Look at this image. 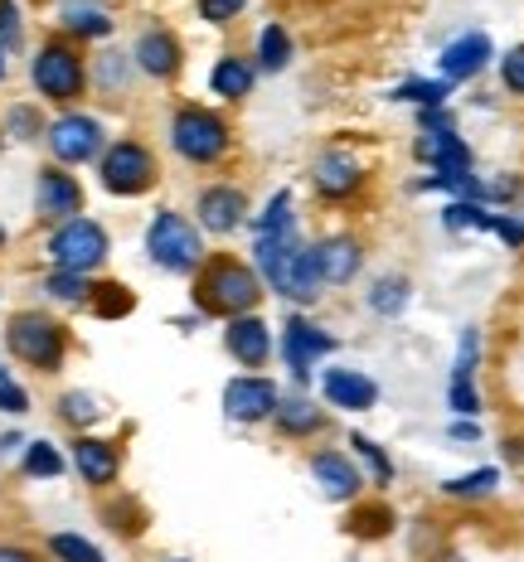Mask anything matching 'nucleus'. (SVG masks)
Returning <instances> with one entry per match:
<instances>
[{
  "label": "nucleus",
  "instance_id": "b1692460",
  "mask_svg": "<svg viewBox=\"0 0 524 562\" xmlns=\"http://www.w3.org/2000/svg\"><path fill=\"white\" fill-rule=\"evenodd\" d=\"M272 422L287 431V437H311V431H321L325 413L311 403V397H282V403H277V413H272Z\"/></svg>",
  "mask_w": 524,
  "mask_h": 562
},
{
  "label": "nucleus",
  "instance_id": "f3484780",
  "mask_svg": "<svg viewBox=\"0 0 524 562\" xmlns=\"http://www.w3.org/2000/svg\"><path fill=\"white\" fill-rule=\"evenodd\" d=\"M311 180H316V190L325 199H349L359 184H365V166H359L349 150L335 146V150H325L316 166H311Z\"/></svg>",
  "mask_w": 524,
  "mask_h": 562
},
{
  "label": "nucleus",
  "instance_id": "0eeeda50",
  "mask_svg": "<svg viewBox=\"0 0 524 562\" xmlns=\"http://www.w3.org/2000/svg\"><path fill=\"white\" fill-rule=\"evenodd\" d=\"M30 78H34V88H40V98H49V102H74V98H83V88H88V68L74 44H44V49L34 54Z\"/></svg>",
  "mask_w": 524,
  "mask_h": 562
},
{
  "label": "nucleus",
  "instance_id": "412c9836",
  "mask_svg": "<svg viewBox=\"0 0 524 562\" xmlns=\"http://www.w3.org/2000/svg\"><path fill=\"white\" fill-rule=\"evenodd\" d=\"M316 267H321V281H335V286H345V281H355V272L365 267V252H359V243L349 238V233H335V238L316 243Z\"/></svg>",
  "mask_w": 524,
  "mask_h": 562
},
{
  "label": "nucleus",
  "instance_id": "cd10ccee",
  "mask_svg": "<svg viewBox=\"0 0 524 562\" xmlns=\"http://www.w3.org/2000/svg\"><path fill=\"white\" fill-rule=\"evenodd\" d=\"M287 58H291L287 30H282V25H267V30H263V40H258V64H263V74H282Z\"/></svg>",
  "mask_w": 524,
  "mask_h": 562
},
{
  "label": "nucleus",
  "instance_id": "2eb2a0df",
  "mask_svg": "<svg viewBox=\"0 0 524 562\" xmlns=\"http://www.w3.org/2000/svg\"><path fill=\"white\" fill-rule=\"evenodd\" d=\"M491 34L471 30L461 34V40H451L447 49H442V83H466V78H476L486 64H491Z\"/></svg>",
  "mask_w": 524,
  "mask_h": 562
},
{
  "label": "nucleus",
  "instance_id": "a18cd8bd",
  "mask_svg": "<svg viewBox=\"0 0 524 562\" xmlns=\"http://www.w3.org/2000/svg\"><path fill=\"white\" fill-rule=\"evenodd\" d=\"M0 562H34L25 548H0Z\"/></svg>",
  "mask_w": 524,
  "mask_h": 562
},
{
  "label": "nucleus",
  "instance_id": "aec40b11",
  "mask_svg": "<svg viewBox=\"0 0 524 562\" xmlns=\"http://www.w3.org/2000/svg\"><path fill=\"white\" fill-rule=\"evenodd\" d=\"M243 214H248V199H243V190H233V184H209L200 194V224L209 233H219V238L238 228Z\"/></svg>",
  "mask_w": 524,
  "mask_h": 562
},
{
  "label": "nucleus",
  "instance_id": "473e14b6",
  "mask_svg": "<svg viewBox=\"0 0 524 562\" xmlns=\"http://www.w3.org/2000/svg\"><path fill=\"white\" fill-rule=\"evenodd\" d=\"M88 306L98 311L102 321H116V315H126V311H132V291H126V286H116V281H108V286H92Z\"/></svg>",
  "mask_w": 524,
  "mask_h": 562
},
{
  "label": "nucleus",
  "instance_id": "e433bc0d",
  "mask_svg": "<svg viewBox=\"0 0 524 562\" xmlns=\"http://www.w3.org/2000/svg\"><path fill=\"white\" fill-rule=\"evenodd\" d=\"M451 92V83H423V78H413V83H403L393 92V102H417V108H442V98Z\"/></svg>",
  "mask_w": 524,
  "mask_h": 562
},
{
  "label": "nucleus",
  "instance_id": "c756f323",
  "mask_svg": "<svg viewBox=\"0 0 524 562\" xmlns=\"http://www.w3.org/2000/svg\"><path fill=\"white\" fill-rule=\"evenodd\" d=\"M495 218H500V214H486V209L471 204V199H457V204H447L442 224H447V228H481V233H495Z\"/></svg>",
  "mask_w": 524,
  "mask_h": 562
},
{
  "label": "nucleus",
  "instance_id": "393cba45",
  "mask_svg": "<svg viewBox=\"0 0 524 562\" xmlns=\"http://www.w3.org/2000/svg\"><path fill=\"white\" fill-rule=\"evenodd\" d=\"M209 88L219 92V98H228V102H238V98H248V88H253V64H243V58H219L214 64V74H209Z\"/></svg>",
  "mask_w": 524,
  "mask_h": 562
},
{
  "label": "nucleus",
  "instance_id": "ea45409f",
  "mask_svg": "<svg viewBox=\"0 0 524 562\" xmlns=\"http://www.w3.org/2000/svg\"><path fill=\"white\" fill-rule=\"evenodd\" d=\"M389 524H393L389 509H365V514H355V519H349V533H355V538H383V533H389Z\"/></svg>",
  "mask_w": 524,
  "mask_h": 562
},
{
  "label": "nucleus",
  "instance_id": "a878e982",
  "mask_svg": "<svg viewBox=\"0 0 524 562\" xmlns=\"http://www.w3.org/2000/svg\"><path fill=\"white\" fill-rule=\"evenodd\" d=\"M408 301H413L408 277H379L375 286H369V311L375 315H403Z\"/></svg>",
  "mask_w": 524,
  "mask_h": 562
},
{
  "label": "nucleus",
  "instance_id": "bb28decb",
  "mask_svg": "<svg viewBox=\"0 0 524 562\" xmlns=\"http://www.w3.org/2000/svg\"><path fill=\"white\" fill-rule=\"evenodd\" d=\"M64 30L83 34V40H102V34L112 30V20H108V10H98V5H74V10H64Z\"/></svg>",
  "mask_w": 524,
  "mask_h": 562
},
{
  "label": "nucleus",
  "instance_id": "a19ab883",
  "mask_svg": "<svg viewBox=\"0 0 524 562\" xmlns=\"http://www.w3.org/2000/svg\"><path fill=\"white\" fill-rule=\"evenodd\" d=\"M243 5H248V0H200V15L209 25H228V20L243 15Z\"/></svg>",
  "mask_w": 524,
  "mask_h": 562
},
{
  "label": "nucleus",
  "instance_id": "f704fd0d",
  "mask_svg": "<svg viewBox=\"0 0 524 562\" xmlns=\"http://www.w3.org/2000/svg\"><path fill=\"white\" fill-rule=\"evenodd\" d=\"M495 485H500V471H495V465H486V471H471V475L447 480V495H457V499H481V495H491Z\"/></svg>",
  "mask_w": 524,
  "mask_h": 562
},
{
  "label": "nucleus",
  "instance_id": "f03ea898",
  "mask_svg": "<svg viewBox=\"0 0 524 562\" xmlns=\"http://www.w3.org/2000/svg\"><path fill=\"white\" fill-rule=\"evenodd\" d=\"M5 345H10V355L25 359L30 369L58 373L64 369V355H68V330L44 311H20V315H10V325H5Z\"/></svg>",
  "mask_w": 524,
  "mask_h": 562
},
{
  "label": "nucleus",
  "instance_id": "09e8293b",
  "mask_svg": "<svg viewBox=\"0 0 524 562\" xmlns=\"http://www.w3.org/2000/svg\"><path fill=\"white\" fill-rule=\"evenodd\" d=\"M170 562H185V558H170Z\"/></svg>",
  "mask_w": 524,
  "mask_h": 562
},
{
  "label": "nucleus",
  "instance_id": "423d86ee",
  "mask_svg": "<svg viewBox=\"0 0 524 562\" xmlns=\"http://www.w3.org/2000/svg\"><path fill=\"white\" fill-rule=\"evenodd\" d=\"M49 257H54L58 272H78V277H88L92 267L108 262V228L92 224V218H68V224H58V228H54Z\"/></svg>",
  "mask_w": 524,
  "mask_h": 562
},
{
  "label": "nucleus",
  "instance_id": "72a5a7b5",
  "mask_svg": "<svg viewBox=\"0 0 524 562\" xmlns=\"http://www.w3.org/2000/svg\"><path fill=\"white\" fill-rule=\"evenodd\" d=\"M25 475H34V480L64 475V456H58L49 441H30V447H25Z\"/></svg>",
  "mask_w": 524,
  "mask_h": 562
},
{
  "label": "nucleus",
  "instance_id": "4c0bfd02",
  "mask_svg": "<svg viewBox=\"0 0 524 562\" xmlns=\"http://www.w3.org/2000/svg\"><path fill=\"white\" fill-rule=\"evenodd\" d=\"M5 132L15 136V140H34V136H44V122H40V112L20 102V108L5 112Z\"/></svg>",
  "mask_w": 524,
  "mask_h": 562
},
{
  "label": "nucleus",
  "instance_id": "ddd939ff",
  "mask_svg": "<svg viewBox=\"0 0 524 562\" xmlns=\"http://www.w3.org/2000/svg\"><path fill=\"white\" fill-rule=\"evenodd\" d=\"M335 349V335H325L321 325L301 321V315H291L287 330H282V355H287V369L297 373V379H306L311 364H316L321 355H331Z\"/></svg>",
  "mask_w": 524,
  "mask_h": 562
},
{
  "label": "nucleus",
  "instance_id": "7c9ffc66",
  "mask_svg": "<svg viewBox=\"0 0 524 562\" xmlns=\"http://www.w3.org/2000/svg\"><path fill=\"white\" fill-rule=\"evenodd\" d=\"M58 417H64L68 427H92V422L102 417V403L92 393H64L58 397Z\"/></svg>",
  "mask_w": 524,
  "mask_h": 562
},
{
  "label": "nucleus",
  "instance_id": "dca6fc26",
  "mask_svg": "<svg viewBox=\"0 0 524 562\" xmlns=\"http://www.w3.org/2000/svg\"><path fill=\"white\" fill-rule=\"evenodd\" d=\"M224 345L243 369H263L267 355H272V335H267L263 315H233L228 330H224Z\"/></svg>",
  "mask_w": 524,
  "mask_h": 562
},
{
  "label": "nucleus",
  "instance_id": "a211bd4d",
  "mask_svg": "<svg viewBox=\"0 0 524 562\" xmlns=\"http://www.w3.org/2000/svg\"><path fill=\"white\" fill-rule=\"evenodd\" d=\"M311 475H316V485H321V495L325 499H341V505H349V499L365 490V475L355 471V461L341 451H321L316 461H311Z\"/></svg>",
  "mask_w": 524,
  "mask_h": 562
},
{
  "label": "nucleus",
  "instance_id": "9b49d317",
  "mask_svg": "<svg viewBox=\"0 0 524 562\" xmlns=\"http://www.w3.org/2000/svg\"><path fill=\"white\" fill-rule=\"evenodd\" d=\"M272 291H282V296H291V301H301V306H311V301L321 296V267H316V252L311 248H297L291 257H282V262L272 267V272L263 277Z\"/></svg>",
  "mask_w": 524,
  "mask_h": 562
},
{
  "label": "nucleus",
  "instance_id": "20e7f679",
  "mask_svg": "<svg viewBox=\"0 0 524 562\" xmlns=\"http://www.w3.org/2000/svg\"><path fill=\"white\" fill-rule=\"evenodd\" d=\"M170 146L190 166H214L228 156V122L209 108H180L170 116Z\"/></svg>",
  "mask_w": 524,
  "mask_h": 562
},
{
  "label": "nucleus",
  "instance_id": "79ce46f5",
  "mask_svg": "<svg viewBox=\"0 0 524 562\" xmlns=\"http://www.w3.org/2000/svg\"><path fill=\"white\" fill-rule=\"evenodd\" d=\"M500 78H505L510 92H520V98H524V44H515V49L500 58Z\"/></svg>",
  "mask_w": 524,
  "mask_h": 562
},
{
  "label": "nucleus",
  "instance_id": "5701e85b",
  "mask_svg": "<svg viewBox=\"0 0 524 562\" xmlns=\"http://www.w3.org/2000/svg\"><path fill=\"white\" fill-rule=\"evenodd\" d=\"M74 465L88 485H112L116 471H122V456H116L112 441H98V437H78L74 441Z\"/></svg>",
  "mask_w": 524,
  "mask_h": 562
},
{
  "label": "nucleus",
  "instance_id": "6e6552de",
  "mask_svg": "<svg viewBox=\"0 0 524 562\" xmlns=\"http://www.w3.org/2000/svg\"><path fill=\"white\" fill-rule=\"evenodd\" d=\"M301 243H297V214H291V194H272V204L263 209L258 218V238H253V257H258V272L267 277L282 257H291Z\"/></svg>",
  "mask_w": 524,
  "mask_h": 562
},
{
  "label": "nucleus",
  "instance_id": "49530a36",
  "mask_svg": "<svg viewBox=\"0 0 524 562\" xmlns=\"http://www.w3.org/2000/svg\"><path fill=\"white\" fill-rule=\"evenodd\" d=\"M0 78H5V44H0Z\"/></svg>",
  "mask_w": 524,
  "mask_h": 562
},
{
  "label": "nucleus",
  "instance_id": "c03bdc74",
  "mask_svg": "<svg viewBox=\"0 0 524 562\" xmlns=\"http://www.w3.org/2000/svg\"><path fill=\"white\" fill-rule=\"evenodd\" d=\"M20 40V5L15 0H0V44H15Z\"/></svg>",
  "mask_w": 524,
  "mask_h": 562
},
{
  "label": "nucleus",
  "instance_id": "37998d69",
  "mask_svg": "<svg viewBox=\"0 0 524 562\" xmlns=\"http://www.w3.org/2000/svg\"><path fill=\"white\" fill-rule=\"evenodd\" d=\"M0 413H30V393L20 389V383H10L5 379V369H0Z\"/></svg>",
  "mask_w": 524,
  "mask_h": 562
},
{
  "label": "nucleus",
  "instance_id": "2f4dec72",
  "mask_svg": "<svg viewBox=\"0 0 524 562\" xmlns=\"http://www.w3.org/2000/svg\"><path fill=\"white\" fill-rule=\"evenodd\" d=\"M49 553H54L58 562H102V548L88 543L83 533H54V538H49Z\"/></svg>",
  "mask_w": 524,
  "mask_h": 562
},
{
  "label": "nucleus",
  "instance_id": "1a4fd4ad",
  "mask_svg": "<svg viewBox=\"0 0 524 562\" xmlns=\"http://www.w3.org/2000/svg\"><path fill=\"white\" fill-rule=\"evenodd\" d=\"M49 150L58 166H83V160H98L102 156V122L98 116H83V112H68L49 126Z\"/></svg>",
  "mask_w": 524,
  "mask_h": 562
},
{
  "label": "nucleus",
  "instance_id": "c85d7f7f",
  "mask_svg": "<svg viewBox=\"0 0 524 562\" xmlns=\"http://www.w3.org/2000/svg\"><path fill=\"white\" fill-rule=\"evenodd\" d=\"M44 291H49L54 301H64V306H88V296H92V286H88V277H78V272H49V281H44Z\"/></svg>",
  "mask_w": 524,
  "mask_h": 562
},
{
  "label": "nucleus",
  "instance_id": "6ab92c4d",
  "mask_svg": "<svg viewBox=\"0 0 524 562\" xmlns=\"http://www.w3.org/2000/svg\"><path fill=\"white\" fill-rule=\"evenodd\" d=\"M413 150H417V160L437 166V175H471V150H466V140L457 136V126H451V132H423Z\"/></svg>",
  "mask_w": 524,
  "mask_h": 562
},
{
  "label": "nucleus",
  "instance_id": "39448f33",
  "mask_svg": "<svg viewBox=\"0 0 524 562\" xmlns=\"http://www.w3.org/2000/svg\"><path fill=\"white\" fill-rule=\"evenodd\" d=\"M98 180L108 194H122V199H136L156 184V156L142 146V140H116V146L102 150L98 160Z\"/></svg>",
  "mask_w": 524,
  "mask_h": 562
},
{
  "label": "nucleus",
  "instance_id": "de8ad7c7",
  "mask_svg": "<svg viewBox=\"0 0 524 562\" xmlns=\"http://www.w3.org/2000/svg\"><path fill=\"white\" fill-rule=\"evenodd\" d=\"M0 243H5V228H0Z\"/></svg>",
  "mask_w": 524,
  "mask_h": 562
},
{
  "label": "nucleus",
  "instance_id": "7ed1b4c3",
  "mask_svg": "<svg viewBox=\"0 0 524 562\" xmlns=\"http://www.w3.org/2000/svg\"><path fill=\"white\" fill-rule=\"evenodd\" d=\"M146 252L160 272H194L204 262V243H200V228L190 224L185 214L175 209H160L146 228Z\"/></svg>",
  "mask_w": 524,
  "mask_h": 562
},
{
  "label": "nucleus",
  "instance_id": "f257e3e1",
  "mask_svg": "<svg viewBox=\"0 0 524 562\" xmlns=\"http://www.w3.org/2000/svg\"><path fill=\"white\" fill-rule=\"evenodd\" d=\"M258 296H263L258 272L233 262V257H209L200 281H194V306L204 315H253Z\"/></svg>",
  "mask_w": 524,
  "mask_h": 562
},
{
  "label": "nucleus",
  "instance_id": "9d476101",
  "mask_svg": "<svg viewBox=\"0 0 524 562\" xmlns=\"http://www.w3.org/2000/svg\"><path fill=\"white\" fill-rule=\"evenodd\" d=\"M78 209H83V184L64 166H44L34 180V214L49 224H68V218H78Z\"/></svg>",
  "mask_w": 524,
  "mask_h": 562
},
{
  "label": "nucleus",
  "instance_id": "4468645a",
  "mask_svg": "<svg viewBox=\"0 0 524 562\" xmlns=\"http://www.w3.org/2000/svg\"><path fill=\"white\" fill-rule=\"evenodd\" d=\"M321 393H325V403H335L341 413H369V407L379 403V383L359 369H325Z\"/></svg>",
  "mask_w": 524,
  "mask_h": 562
},
{
  "label": "nucleus",
  "instance_id": "f8f14e48",
  "mask_svg": "<svg viewBox=\"0 0 524 562\" xmlns=\"http://www.w3.org/2000/svg\"><path fill=\"white\" fill-rule=\"evenodd\" d=\"M277 383L272 379H263V373H243V379H228V389H224V413L233 422H263V417H272L277 413Z\"/></svg>",
  "mask_w": 524,
  "mask_h": 562
},
{
  "label": "nucleus",
  "instance_id": "58836bf2",
  "mask_svg": "<svg viewBox=\"0 0 524 562\" xmlns=\"http://www.w3.org/2000/svg\"><path fill=\"white\" fill-rule=\"evenodd\" d=\"M447 403H451V413H461V417L481 413V397H476V383L471 379H451L447 383Z\"/></svg>",
  "mask_w": 524,
  "mask_h": 562
},
{
  "label": "nucleus",
  "instance_id": "c9c22d12",
  "mask_svg": "<svg viewBox=\"0 0 524 562\" xmlns=\"http://www.w3.org/2000/svg\"><path fill=\"white\" fill-rule=\"evenodd\" d=\"M349 441H355L359 461H365L369 471H375V480H379V485H389V480H393V461H389V456H383V447H379V441H375V437H365V431H355V437H349Z\"/></svg>",
  "mask_w": 524,
  "mask_h": 562
},
{
  "label": "nucleus",
  "instance_id": "4be33fe9",
  "mask_svg": "<svg viewBox=\"0 0 524 562\" xmlns=\"http://www.w3.org/2000/svg\"><path fill=\"white\" fill-rule=\"evenodd\" d=\"M136 68L150 78H175L180 74V40L170 30H146L136 40Z\"/></svg>",
  "mask_w": 524,
  "mask_h": 562
}]
</instances>
